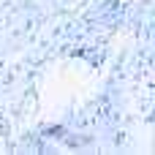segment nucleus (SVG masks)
Returning <instances> with one entry per match:
<instances>
[]
</instances>
